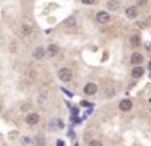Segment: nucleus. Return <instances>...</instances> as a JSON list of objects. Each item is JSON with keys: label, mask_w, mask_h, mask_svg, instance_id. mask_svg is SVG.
<instances>
[{"label": "nucleus", "mask_w": 151, "mask_h": 146, "mask_svg": "<svg viewBox=\"0 0 151 146\" xmlns=\"http://www.w3.org/2000/svg\"><path fill=\"white\" fill-rule=\"evenodd\" d=\"M81 2H83L84 5H93L96 2V0H81Z\"/></svg>", "instance_id": "obj_17"}, {"label": "nucleus", "mask_w": 151, "mask_h": 146, "mask_svg": "<svg viewBox=\"0 0 151 146\" xmlns=\"http://www.w3.org/2000/svg\"><path fill=\"white\" fill-rule=\"evenodd\" d=\"M39 120H41V118H39V114H34V112H31V114L26 115V123H28V125H31V127L38 125Z\"/></svg>", "instance_id": "obj_3"}, {"label": "nucleus", "mask_w": 151, "mask_h": 146, "mask_svg": "<svg viewBox=\"0 0 151 146\" xmlns=\"http://www.w3.org/2000/svg\"><path fill=\"white\" fill-rule=\"evenodd\" d=\"M111 20H112V18H111V15L107 13V11H98V13H96V21L101 23V24H107Z\"/></svg>", "instance_id": "obj_2"}, {"label": "nucleus", "mask_w": 151, "mask_h": 146, "mask_svg": "<svg viewBox=\"0 0 151 146\" xmlns=\"http://www.w3.org/2000/svg\"><path fill=\"white\" fill-rule=\"evenodd\" d=\"M21 33H23L25 36H29L33 33V28L29 26V24H23V26H21Z\"/></svg>", "instance_id": "obj_14"}, {"label": "nucleus", "mask_w": 151, "mask_h": 146, "mask_svg": "<svg viewBox=\"0 0 151 146\" xmlns=\"http://www.w3.org/2000/svg\"><path fill=\"white\" fill-rule=\"evenodd\" d=\"M104 94H106L107 97H114V94H116V89H114L112 86H107V88L104 89Z\"/></svg>", "instance_id": "obj_15"}, {"label": "nucleus", "mask_w": 151, "mask_h": 146, "mask_svg": "<svg viewBox=\"0 0 151 146\" xmlns=\"http://www.w3.org/2000/svg\"><path fill=\"white\" fill-rule=\"evenodd\" d=\"M130 42H132V45H133V47L141 45V38H140V34H138V33H135V34L130 38Z\"/></svg>", "instance_id": "obj_11"}, {"label": "nucleus", "mask_w": 151, "mask_h": 146, "mask_svg": "<svg viewBox=\"0 0 151 146\" xmlns=\"http://www.w3.org/2000/svg\"><path fill=\"white\" fill-rule=\"evenodd\" d=\"M96 91H98V86L94 83H86V86H84V94L86 96H94Z\"/></svg>", "instance_id": "obj_5"}, {"label": "nucleus", "mask_w": 151, "mask_h": 146, "mask_svg": "<svg viewBox=\"0 0 151 146\" xmlns=\"http://www.w3.org/2000/svg\"><path fill=\"white\" fill-rule=\"evenodd\" d=\"M143 73H145V68H143V67H140V65H137L133 70H132V77H133V78H141V77H143Z\"/></svg>", "instance_id": "obj_8"}, {"label": "nucleus", "mask_w": 151, "mask_h": 146, "mask_svg": "<svg viewBox=\"0 0 151 146\" xmlns=\"http://www.w3.org/2000/svg\"><path fill=\"white\" fill-rule=\"evenodd\" d=\"M89 146H102V143L101 141H91V143H89Z\"/></svg>", "instance_id": "obj_18"}, {"label": "nucleus", "mask_w": 151, "mask_h": 146, "mask_svg": "<svg viewBox=\"0 0 151 146\" xmlns=\"http://www.w3.org/2000/svg\"><path fill=\"white\" fill-rule=\"evenodd\" d=\"M125 15H127V18H130V20L137 18V16H138V10H137V7H128V8L125 10Z\"/></svg>", "instance_id": "obj_7"}, {"label": "nucleus", "mask_w": 151, "mask_h": 146, "mask_svg": "<svg viewBox=\"0 0 151 146\" xmlns=\"http://www.w3.org/2000/svg\"><path fill=\"white\" fill-rule=\"evenodd\" d=\"M72 70L70 68H60L59 70V78L63 81V83H68V81H72Z\"/></svg>", "instance_id": "obj_1"}, {"label": "nucleus", "mask_w": 151, "mask_h": 146, "mask_svg": "<svg viewBox=\"0 0 151 146\" xmlns=\"http://www.w3.org/2000/svg\"><path fill=\"white\" fill-rule=\"evenodd\" d=\"M63 24L68 26V28H73V26H77V20H75L73 16H70V18H67V20L63 21Z\"/></svg>", "instance_id": "obj_13"}, {"label": "nucleus", "mask_w": 151, "mask_h": 146, "mask_svg": "<svg viewBox=\"0 0 151 146\" xmlns=\"http://www.w3.org/2000/svg\"><path fill=\"white\" fill-rule=\"evenodd\" d=\"M119 109H120V111H123V112H128V111L133 109V104H132L130 99H122V101L119 102Z\"/></svg>", "instance_id": "obj_4"}, {"label": "nucleus", "mask_w": 151, "mask_h": 146, "mask_svg": "<svg viewBox=\"0 0 151 146\" xmlns=\"http://www.w3.org/2000/svg\"><path fill=\"white\" fill-rule=\"evenodd\" d=\"M28 109H29V106H28V104H23V106H21V111H25V112H26Z\"/></svg>", "instance_id": "obj_19"}, {"label": "nucleus", "mask_w": 151, "mask_h": 146, "mask_svg": "<svg viewBox=\"0 0 151 146\" xmlns=\"http://www.w3.org/2000/svg\"><path fill=\"white\" fill-rule=\"evenodd\" d=\"M119 7H120L119 0H109V2H107V10H111V11L119 10Z\"/></svg>", "instance_id": "obj_9"}, {"label": "nucleus", "mask_w": 151, "mask_h": 146, "mask_svg": "<svg viewBox=\"0 0 151 146\" xmlns=\"http://www.w3.org/2000/svg\"><path fill=\"white\" fill-rule=\"evenodd\" d=\"M141 62H143V55H141L140 52H135L133 55H132V63H133V65H140Z\"/></svg>", "instance_id": "obj_12"}, {"label": "nucleus", "mask_w": 151, "mask_h": 146, "mask_svg": "<svg viewBox=\"0 0 151 146\" xmlns=\"http://www.w3.org/2000/svg\"><path fill=\"white\" fill-rule=\"evenodd\" d=\"M44 55H46V50H44L42 47H36L34 50H33V57H34L36 60H42Z\"/></svg>", "instance_id": "obj_6"}, {"label": "nucleus", "mask_w": 151, "mask_h": 146, "mask_svg": "<svg viewBox=\"0 0 151 146\" xmlns=\"http://www.w3.org/2000/svg\"><path fill=\"white\" fill-rule=\"evenodd\" d=\"M137 4L138 5H145V4H146V0H137Z\"/></svg>", "instance_id": "obj_20"}, {"label": "nucleus", "mask_w": 151, "mask_h": 146, "mask_svg": "<svg viewBox=\"0 0 151 146\" xmlns=\"http://www.w3.org/2000/svg\"><path fill=\"white\" fill-rule=\"evenodd\" d=\"M44 145H46V138L42 135H38L36 136V146H44Z\"/></svg>", "instance_id": "obj_16"}, {"label": "nucleus", "mask_w": 151, "mask_h": 146, "mask_svg": "<svg viewBox=\"0 0 151 146\" xmlns=\"http://www.w3.org/2000/svg\"><path fill=\"white\" fill-rule=\"evenodd\" d=\"M47 54H49V57H55L57 54H59V47H57V44H49V47H47Z\"/></svg>", "instance_id": "obj_10"}]
</instances>
